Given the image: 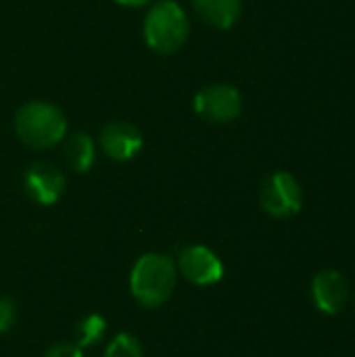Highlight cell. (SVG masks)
<instances>
[{"label":"cell","instance_id":"6","mask_svg":"<svg viewBox=\"0 0 355 357\" xmlns=\"http://www.w3.org/2000/svg\"><path fill=\"white\" fill-rule=\"evenodd\" d=\"M178 274L195 287H213L224 278V264L205 245H188L178 253Z\"/></svg>","mask_w":355,"mask_h":357},{"label":"cell","instance_id":"11","mask_svg":"<svg viewBox=\"0 0 355 357\" xmlns=\"http://www.w3.org/2000/svg\"><path fill=\"white\" fill-rule=\"evenodd\" d=\"M67 165L75 174H86L92 169L96 161V146L94 140L86 132H73L65 136V149H63Z\"/></svg>","mask_w":355,"mask_h":357},{"label":"cell","instance_id":"1","mask_svg":"<svg viewBox=\"0 0 355 357\" xmlns=\"http://www.w3.org/2000/svg\"><path fill=\"white\" fill-rule=\"evenodd\" d=\"M178 268L165 253H144L136 259L130 272V293L138 305L157 310L165 305L176 289Z\"/></svg>","mask_w":355,"mask_h":357},{"label":"cell","instance_id":"12","mask_svg":"<svg viewBox=\"0 0 355 357\" xmlns=\"http://www.w3.org/2000/svg\"><path fill=\"white\" fill-rule=\"evenodd\" d=\"M107 335V320L100 314H88L84 316L73 331V343L82 349L98 345Z\"/></svg>","mask_w":355,"mask_h":357},{"label":"cell","instance_id":"10","mask_svg":"<svg viewBox=\"0 0 355 357\" xmlns=\"http://www.w3.org/2000/svg\"><path fill=\"white\" fill-rule=\"evenodd\" d=\"M195 15L213 29H232L243 13L241 0H192Z\"/></svg>","mask_w":355,"mask_h":357},{"label":"cell","instance_id":"16","mask_svg":"<svg viewBox=\"0 0 355 357\" xmlns=\"http://www.w3.org/2000/svg\"><path fill=\"white\" fill-rule=\"evenodd\" d=\"M119 6H128V8H140V6H149L153 0H115Z\"/></svg>","mask_w":355,"mask_h":357},{"label":"cell","instance_id":"15","mask_svg":"<svg viewBox=\"0 0 355 357\" xmlns=\"http://www.w3.org/2000/svg\"><path fill=\"white\" fill-rule=\"evenodd\" d=\"M44 357H84V349L77 347L75 343L61 341V343H54L52 347H48Z\"/></svg>","mask_w":355,"mask_h":357},{"label":"cell","instance_id":"5","mask_svg":"<svg viewBox=\"0 0 355 357\" xmlns=\"http://www.w3.org/2000/svg\"><path fill=\"white\" fill-rule=\"evenodd\" d=\"M192 109L211 123H230L243 111V96L230 84H209L195 94Z\"/></svg>","mask_w":355,"mask_h":357},{"label":"cell","instance_id":"2","mask_svg":"<svg viewBox=\"0 0 355 357\" xmlns=\"http://www.w3.org/2000/svg\"><path fill=\"white\" fill-rule=\"evenodd\" d=\"M15 134L29 149H52L67 136V117L46 100H29L15 113Z\"/></svg>","mask_w":355,"mask_h":357},{"label":"cell","instance_id":"8","mask_svg":"<svg viewBox=\"0 0 355 357\" xmlns=\"http://www.w3.org/2000/svg\"><path fill=\"white\" fill-rule=\"evenodd\" d=\"M98 144L103 153L113 161H130L142 151V134L136 126L128 121H111L100 130Z\"/></svg>","mask_w":355,"mask_h":357},{"label":"cell","instance_id":"9","mask_svg":"<svg viewBox=\"0 0 355 357\" xmlns=\"http://www.w3.org/2000/svg\"><path fill=\"white\" fill-rule=\"evenodd\" d=\"M312 299L322 314L337 316L349 301V282L339 270H320L312 280Z\"/></svg>","mask_w":355,"mask_h":357},{"label":"cell","instance_id":"17","mask_svg":"<svg viewBox=\"0 0 355 357\" xmlns=\"http://www.w3.org/2000/svg\"><path fill=\"white\" fill-rule=\"evenodd\" d=\"M354 307H355V299H354Z\"/></svg>","mask_w":355,"mask_h":357},{"label":"cell","instance_id":"7","mask_svg":"<svg viewBox=\"0 0 355 357\" xmlns=\"http://www.w3.org/2000/svg\"><path fill=\"white\" fill-rule=\"evenodd\" d=\"M23 188L38 205H54L65 192V176L48 161L31 163L23 174Z\"/></svg>","mask_w":355,"mask_h":357},{"label":"cell","instance_id":"13","mask_svg":"<svg viewBox=\"0 0 355 357\" xmlns=\"http://www.w3.org/2000/svg\"><path fill=\"white\" fill-rule=\"evenodd\" d=\"M103 357H144V349L136 335L119 333L111 339Z\"/></svg>","mask_w":355,"mask_h":357},{"label":"cell","instance_id":"14","mask_svg":"<svg viewBox=\"0 0 355 357\" xmlns=\"http://www.w3.org/2000/svg\"><path fill=\"white\" fill-rule=\"evenodd\" d=\"M17 322V305L8 297H0V335L8 333Z\"/></svg>","mask_w":355,"mask_h":357},{"label":"cell","instance_id":"3","mask_svg":"<svg viewBox=\"0 0 355 357\" xmlns=\"http://www.w3.org/2000/svg\"><path fill=\"white\" fill-rule=\"evenodd\" d=\"M188 17L176 0L153 2L142 23L146 46L159 54H172L180 50L188 40Z\"/></svg>","mask_w":355,"mask_h":357},{"label":"cell","instance_id":"4","mask_svg":"<svg viewBox=\"0 0 355 357\" xmlns=\"http://www.w3.org/2000/svg\"><path fill=\"white\" fill-rule=\"evenodd\" d=\"M259 205L268 215H272L276 220L293 218L303 207L301 184L289 172H274L262 182Z\"/></svg>","mask_w":355,"mask_h":357}]
</instances>
